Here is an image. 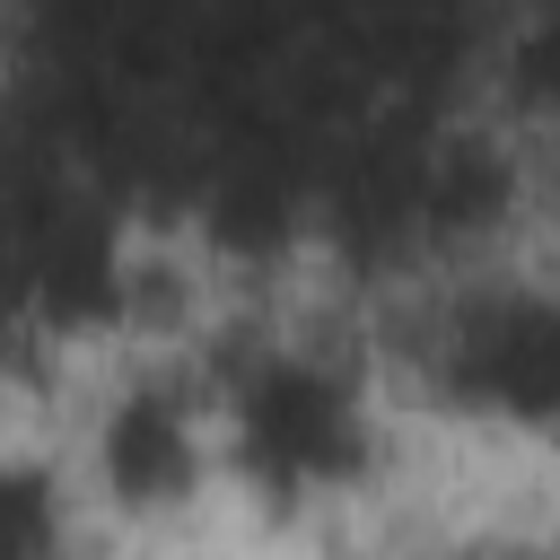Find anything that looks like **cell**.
Segmentation results:
<instances>
[{
  "label": "cell",
  "instance_id": "obj_3",
  "mask_svg": "<svg viewBox=\"0 0 560 560\" xmlns=\"http://www.w3.org/2000/svg\"><path fill=\"white\" fill-rule=\"evenodd\" d=\"M402 368L438 420L481 429L490 446L560 455V280L551 271H516L499 254V262L420 280Z\"/></svg>",
  "mask_w": 560,
  "mask_h": 560
},
{
  "label": "cell",
  "instance_id": "obj_1",
  "mask_svg": "<svg viewBox=\"0 0 560 560\" xmlns=\"http://www.w3.org/2000/svg\"><path fill=\"white\" fill-rule=\"evenodd\" d=\"M192 359L210 385L228 508L271 534H306L385 490L394 411L376 350L298 315H219Z\"/></svg>",
  "mask_w": 560,
  "mask_h": 560
},
{
  "label": "cell",
  "instance_id": "obj_4",
  "mask_svg": "<svg viewBox=\"0 0 560 560\" xmlns=\"http://www.w3.org/2000/svg\"><path fill=\"white\" fill-rule=\"evenodd\" d=\"M472 96L534 149H560V0H490Z\"/></svg>",
  "mask_w": 560,
  "mask_h": 560
},
{
  "label": "cell",
  "instance_id": "obj_2",
  "mask_svg": "<svg viewBox=\"0 0 560 560\" xmlns=\"http://www.w3.org/2000/svg\"><path fill=\"white\" fill-rule=\"evenodd\" d=\"M61 455L88 499V534L105 542H175L219 490V429L210 385L192 350H96L79 359V411L61 429Z\"/></svg>",
  "mask_w": 560,
  "mask_h": 560
}]
</instances>
